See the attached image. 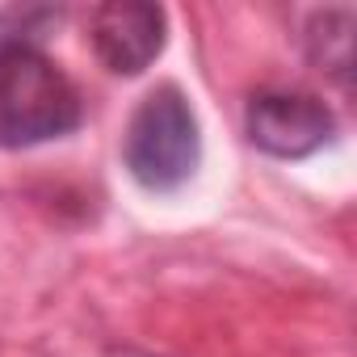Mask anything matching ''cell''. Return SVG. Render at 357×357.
Returning <instances> with one entry per match:
<instances>
[{
    "label": "cell",
    "instance_id": "obj_1",
    "mask_svg": "<svg viewBox=\"0 0 357 357\" xmlns=\"http://www.w3.org/2000/svg\"><path fill=\"white\" fill-rule=\"evenodd\" d=\"M80 122L84 101L68 72L30 34L0 38V147H38L72 135Z\"/></svg>",
    "mask_w": 357,
    "mask_h": 357
},
{
    "label": "cell",
    "instance_id": "obj_2",
    "mask_svg": "<svg viewBox=\"0 0 357 357\" xmlns=\"http://www.w3.org/2000/svg\"><path fill=\"white\" fill-rule=\"evenodd\" d=\"M122 164L147 194H172L198 172L202 130L190 97L176 84H160L139 101L122 135Z\"/></svg>",
    "mask_w": 357,
    "mask_h": 357
},
{
    "label": "cell",
    "instance_id": "obj_3",
    "mask_svg": "<svg viewBox=\"0 0 357 357\" xmlns=\"http://www.w3.org/2000/svg\"><path fill=\"white\" fill-rule=\"evenodd\" d=\"M244 130L265 155H273V160H303V155L319 151L324 143H332L336 118L311 93L265 89V93H257L248 101Z\"/></svg>",
    "mask_w": 357,
    "mask_h": 357
},
{
    "label": "cell",
    "instance_id": "obj_4",
    "mask_svg": "<svg viewBox=\"0 0 357 357\" xmlns=\"http://www.w3.org/2000/svg\"><path fill=\"white\" fill-rule=\"evenodd\" d=\"M164 9L147 5V0H109L93 13L89 38L97 59L114 72V76H139L147 72L160 51H164Z\"/></svg>",
    "mask_w": 357,
    "mask_h": 357
},
{
    "label": "cell",
    "instance_id": "obj_5",
    "mask_svg": "<svg viewBox=\"0 0 357 357\" xmlns=\"http://www.w3.org/2000/svg\"><path fill=\"white\" fill-rule=\"evenodd\" d=\"M353 30H357V17L353 9H319L311 13L307 22V59L315 72H324L328 80H336L340 89L353 84Z\"/></svg>",
    "mask_w": 357,
    "mask_h": 357
},
{
    "label": "cell",
    "instance_id": "obj_6",
    "mask_svg": "<svg viewBox=\"0 0 357 357\" xmlns=\"http://www.w3.org/2000/svg\"><path fill=\"white\" fill-rule=\"evenodd\" d=\"M105 357H147V353H135V349H109Z\"/></svg>",
    "mask_w": 357,
    "mask_h": 357
}]
</instances>
